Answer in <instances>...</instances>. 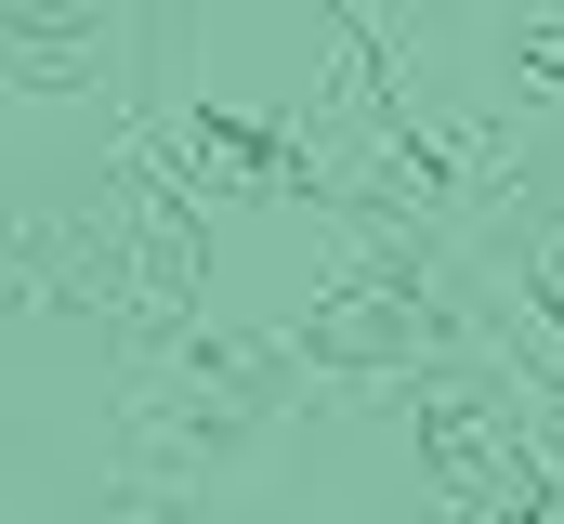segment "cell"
I'll return each instance as SVG.
<instances>
[{
    "instance_id": "obj_1",
    "label": "cell",
    "mask_w": 564,
    "mask_h": 524,
    "mask_svg": "<svg viewBox=\"0 0 564 524\" xmlns=\"http://www.w3.org/2000/svg\"><path fill=\"white\" fill-rule=\"evenodd\" d=\"M408 419H421V472H433L473 524H552V512H564L552 459L525 446V419L499 406V381L433 368V381H408Z\"/></svg>"
},
{
    "instance_id": "obj_2",
    "label": "cell",
    "mask_w": 564,
    "mask_h": 524,
    "mask_svg": "<svg viewBox=\"0 0 564 524\" xmlns=\"http://www.w3.org/2000/svg\"><path fill=\"white\" fill-rule=\"evenodd\" d=\"M446 341H459V315H446V288H433L421 237H394L368 275H341V288L289 328V354H315V368H408V381H421V354H446Z\"/></svg>"
},
{
    "instance_id": "obj_3",
    "label": "cell",
    "mask_w": 564,
    "mask_h": 524,
    "mask_svg": "<svg viewBox=\"0 0 564 524\" xmlns=\"http://www.w3.org/2000/svg\"><path fill=\"white\" fill-rule=\"evenodd\" d=\"M184 302H197V197L144 157L132 171V315L144 328H184Z\"/></svg>"
},
{
    "instance_id": "obj_4",
    "label": "cell",
    "mask_w": 564,
    "mask_h": 524,
    "mask_svg": "<svg viewBox=\"0 0 564 524\" xmlns=\"http://www.w3.org/2000/svg\"><path fill=\"white\" fill-rule=\"evenodd\" d=\"M184 157H197L210 184H315V144L237 119V106H197V119H184Z\"/></svg>"
},
{
    "instance_id": "obj_5",
    "label": "cell",
    "mask_w": 564,
    "mask_h": 524,
    "mask_svg": "<svg viewBox=\"0 0 564 524\" xmlns=\"http://www.w3.org/2000/svg\"><path fill=\"white\" fill-rule=\"evenodd\" d=\"M512 66H525V79H552V92H564V13H525V26H512Z\"/></svg>"
},
{
    "instance_id": "obj_6",
    "label": "cell",
    "mask_w": 564,
    "mask_h": 524,
    "mask_svg": "<svg viewBox=\"0 0 564 524\" xmlns=\"http://www.w3.org/2000/svg\"><path fill=\"white\" fill-rule=\"evenodd\" d=\"M539 315H552V341H564V237L539 250Z\"/></svg>"
},
{
    "instance_id": "obj_7",
    "label": "cell",
    "mask_w": 564,
    "mask_h": 524,
    "mask_svg": "<svg viewBox=\"0 0 564 524\" xmlns=\"http://www.w3.org/2000/svg\"><path fill=\"white\" fill-rule=\"evenodd\" d=\"M144 524H197V512H144Z\"/></svg>"
}]
</instances>
